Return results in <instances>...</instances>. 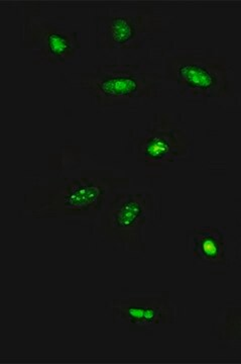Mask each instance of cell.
Wrapping results in <instances>:
<instances>
[{
  "instance_id": "1",
  "label": "cell",
  "mask_w": 241,
  "mask_h": 364,
  "mask_svg": "<svg viewBox=\"0 0 241 364\" xmlns=\"http://www.w3.org/2000/svg\"><path fill=\"white\" fill-rule=\"evenodd\" d=\"M80 86L97 105L112 107L157 97L162 76L142 64H102L81 73Z\"/></svg>"
},
{
  "instance_id": "2",
  "label": "cell",
  "mask_w": 241,
  "mask_h": 364,
  "mask_svg": "<svg viewBox=\"0 0 241 364\" xmlns=\"http://www.w3.org/2000/svg\"><path fill=\"white\" fill-rule=\"evenodd\" d=\"M126 178L82 176L61 179L49 188H40V217H95L103 208L114 191L128 186Z\"/></svg>"
},
{
  "instance_id": "3",
  "label": "cell",
  "mask_w": 241,
  "mask_h": 364,
  "mask_svg": "<svg viewBox=\"0 0 241 364\" xmlns=\"http://www.w3.org/2000/svg\"><path fill=\"white\" fill-rule=\"evenodd\" d=\"M164 78L193 100L229 97L235 88L225 57L209 53H169L164 57Z\"/></svg>"
},
{
  "instance_id": "4",
  "label": "cell",
  "mask_w": 241,
  "mask_h": 364,
  "mask_svg": "<svg viewBox=\"0 0 241 364\" xmlns=\"http://www.w3.org/2000/svg\"><path fill=\"white\" fill-rule=\"evenodd\" d=\"M95 20L97 48L102 50L140 49L163 26V18L156 6L147 2L113 9L99 14Z\"/></svg>"
},
{
  "instance_id": "5",
  "label": "cell",
  "mask_w": 241,
  "mask_h": 364,
  "mask_svg": "<svg viewBox=\"0 0 241 364\" xmlns=\"http://www.w3.org/2000/svg\"><path fill=\"white\" fill-rule=\"evenodd\" d=\"M39 13V4H26L21 35L23 47L32 50L45 63L58 65L72 60L81 49L78 32L44 18Z\"/></svg>"
},
{
  "instance_id": "6",
  "label": "cell",
  "mask_w": 241,
  "mask_h": 364,
  "mask_svg": "<svg viewBox=\"0 0 241 364\" xmlns=\"http://www.w3.org/2000/svg\"><path fill=\"white\" fill-rule=\"evenodd\" d=\"M138 160L147 167H161L184 158L193 142L189 134L171 114L157 112L150 126L135 136Z\"/></svg>"
},
{
  "instance_id": "7",
  "label": "cell",
  "mask_w": 241,
  "mask_h": 364,
  "mask_svg": "<svg viewBox=\"0 0 241 364\" xmlns=\"http://www.w3.org/2000/svg\"><path fill=\"white\" fill-rule=\"evenodd\" d=\"M152 208L154 196L150 193H114L102 214L100 233L107 240L138 246Z\"/></svg>"
},
{
  "instance_id": "8",
  "label": "cell",
  "mask_w": 241,
  "mask_h": 364,
  "mask_svg": "<svg viewBox=\"0 0 241 364\" xmlns=\"http://www.w3.org/2000/svg\"><path fill=\"white\" fill-rule=\"evenodd\" d=\"M112 315L128 327L145 330L171 324L175 311L168 296H137L116 299L112 304Z\"/></svg>"
},
{
  "instance_id": "9",
  "label": "cell",
  "mask_w": 241,
  "mask_h": 364,
  "mask_svg": "<svg viewBox=\"0 0 241 364\" xmlns=\"http://www.w3.org/2000/svg\"><path fill=\"white\" fill-rule=\"evenodd\" d=\"M192 242L193 254L197 259L214 267H223L228 262L225 235L219 228H195Z\"/></svg>"
},
{
  "instance_id": "10",
  "label": "cell",
  "mask_w": 241,
  "mask_h": 364,
  "mask_svg": "<svg viewBox=\"0 0 241 364\" xmlns=\"http://www.w3.org/2000/svg\"><path fill=\"white\" fill-rule=\"evenodd\" d=\"M217 331L219 339L230 342L241 351V306L226 309Z\"/></svg>"
},
{
  "instance_id": "11",
  "label": "cell",
  "mask_w": 241,
  "mask_h": 364,
  "mask_svg": "<svg viewBox=\"0 0 241 364\" xmlns=\"http://www.w3.org/2000/svg\"><path fill=\"white\" fill-rule=\"evenodd\" d=\"M240 222L241 223V212H240Z\"/></svg>"
},
{
  "instance_id": "12",
  "label": "cell",
  "mask_w": 241,
  "mask_h": 364,
  "mask_svg": "<svg viewBox=\"0 0 241 364\" xmlns=\"http://www.w3.org/2000/svg\"><path fill=\"white\" fill-rule=\"evenodd\" d=\"M240 254H241V252H240Z\"/></svg>"
}]
</instances>
